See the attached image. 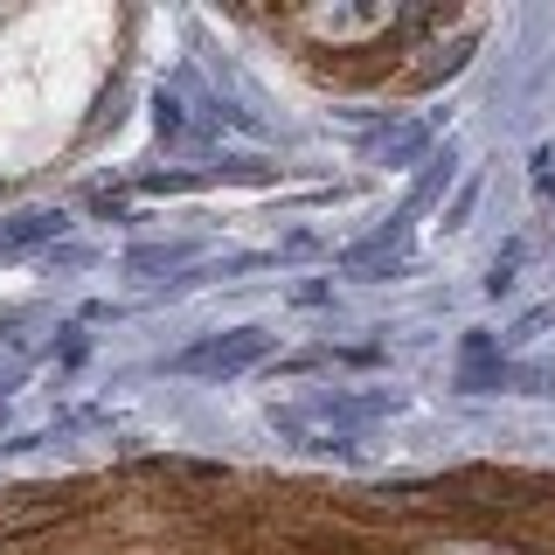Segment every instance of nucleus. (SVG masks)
Segmentation results:
<instances>
[{
  "label": "nucleus",
  "instance_id": "obj_1",
  "mask_svg": "<svg viewBox=\"0 0 555 555\" xmlns=\"http://www.w3.org/2000/svg\"><path fill=\"white\" fill-rule=\"evenodd\" d=\"M257 354V334H236V340H208V347H195V354H188V369H243V361Z\"/></svg>",
  "mask_w": 555,
  "mask_h": 555
}]
</instances>
